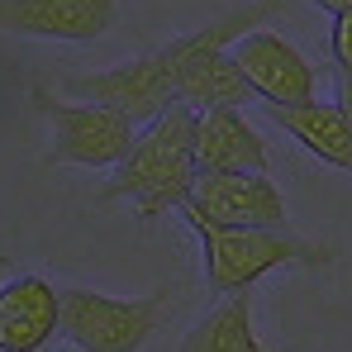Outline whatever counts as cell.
I'll use <instances>...</instances> for the list:
<instances>
[{
  "label": "cell",
  "instance_id": "8",
  "mask_svg": "<svg viewBox=\"0 0 352 352\" xmlns=\"http://www.w3.org/2000/svg\"><path fill=\"white\" fill-rule=\"evenodd\" d=\"M119 24V0H0V34L96 43Z\"/></svg>",
  "mask_w": 352,
  "mask_h": 352
},
{
  "label": "cell",
  "instance_id": "4",
  "mask_svg": "<svg viewBox=\"0 0 352 352\" xmlns=\"http://www.w3.org/2000/svg\"><path fill=\"white\" fill-rule=\"evenodd\" d=\"M162 329V295L124 300L86 286L58 291V333L76 352H138Z\"/></svg>",
  "mask_w": 352,
  "mask_h": 352
},
{
  "label": "cell",
  "instance_id": "5",
  "mask_svg": "<svg viewBox=\"0 0 352 352\" xmlns=\"http://www.w3.org/2000/svg\"><path fill=\"white\" fill-rule=\"evenodd\" d=\"M34 105L53 124V148L43 157L53 167L58 162L62 167H119V157L133 143V124L100 100L72 105V100H58L53 91L34 86Z\"/></svg>",
  "mask_w": 352,
  "mask_h": 352
},
{
  "label": "cell",
  "instance_id": "15",
  "mask_svg": "<svg viewBox=\"0 0 352 352\" xmlns=\"http://www.w3.org/2000/svg\"><path fill=\"white\" fill-rule=\"evenodd\" d=\"M333 86H338V96H333V105L348 115V124H352V72H333Z\"/></svg>",
  "mask_w": 352,
  "mask_h": 352
},
{
  "label": "cell",
  "instance_id": "3",
  "mask_svg": "<svg viewBox=\"0 0 352 352\" xmlns=\"http://www.w3.org/2000/svg\"><path fill=\"white\" fill-rule=\"evenodd\" d=\"M181 214L190 219V229L200 238L205 286L214 295L252 291L262 276H272L281 267H329L333 262V248L309 243L291 229H219V224H205L190 210H181Z\"/></svg>",
  "mask_w": 352,
  "mask_h": 352
},
{
  "label": "cell",
  "instance_id": "9",
  "mask_svg": "<svg viewBox=\"0 0 352 352\" xmlns=\"http://www.w3.org/2000/svg\"><path fill=\"white\" fill-rule=\"evenodd\" d=\"M267 167H272L267 138L248 124L243 110H205V115H195V172L267 176Z\"/></svg>",
  "mask_w": 352,
  "mask_h": 352
},
{
  "label": "cell",
  "instance_id": "11",
  "mask_svg": "<svg viewBox=\"0 0 352 352\" xmlns=\"http://www.w3.org/2000/svg\"><path fill=\"white\" fill-rule=\"evenodd\" d=\"M267 119L286 129L300 148H309L319 162L352 172V124L333 100H305V105H267Z\"/></svg>",
  "mask_w": 352,
  "mask_h": 352
},
{
  "label": "cell",
  "instance_id": "2",
  "mask_svg": "<svg viewBox=\"0 0 352 352\" xmlns=\"http://www.w3.org/2000/svg\"><path fill=\"white\" fill-rule=\"evenodd\" d=\"M190 181H195V110L172 105L157 119H148L143 133H133L110 186L96 190V205L133 200L138 219L153 224L167 210H181Z\"/></svg>",
  "mask_w": 352,
  "mask_h": 352
},
{
  "label": "cell",
  "instance_id": "14",
  "mask_svg": "<svg viewBox=\"0 0 352 352\" xmlns=\"http://www.w3.org/2000/svg\"><path fill=\"white\" fill-rule=\"evenodd\" d=\"M333 67L352 72V10L333 14Z\"/></svg>",
  "mask_w": 352,
  "mask_h": 352
},
{
  "label": "cell",
  "instance_id": "1",
  "mask_svg": "<svg viewBox=\"0 0 352 352\" xmlns=\"http://www.w3.org/2000/svg\"><path fill=\"white\" fill-rule=\"evenodd\" d=\"M276 10H281V0H248V5L219 14L214 24H205V29H195V34H181V38L153 48V53H143V58L119 62V67H110V72L67 76L62 86H67L72 96H91V100L119 110L129 124H148V119H157L162 110L176 105V86H181V76H186L190 62L205 58V53L234 48L243 34L262 29Z\"/></svg>",
  "mask_w": 352,
  "mask_h": 352
},
{
  "label": "cell",
  "instance_id": "13",
  "mask_svg": "<svg viewBox=\"0 0 352 352\" xmlns=\"http://www.w3.org/2000/svg\"><path fill=\"white\" fill-rule=\"evenodd\" d=\"M248 96H252V91H248V81L238 76L229 48L195 58L186 67L181 86H176V105H186V110H195V115H205V110H243Z\"/></svg>",
  "mask_w": 352,
  "mask_h": 352
},
{
  "label": "cell",
  "instance_id": "17",
  "mask_svg": "<svg viewBox=\"0 0 352 352\" xmlns=\"http://www.w3.org/2000/svg\"><path fill=\"white\" fill-rule=\"evenodd\" d=\"M5 272H10V257H0V286H5Z\"/></svg>",
  "mask_w": 352,
  "mask_h": 352
},
{
  "label": "cell",
  "instance_id": "16",
  "mask_svg": "<svg viewBox=\"0 0 352 352\" xmlns=\"http://www.w3.org/2000/svg\"><path fill=\"white\" fill-rule=\"evenodd\" d=\"M319 10H329V14H343V10H352V0H314Z\"/></svg>",
  "mask_w": 352,
  "mask_h": 352
},
{
  "label": "cell",
  "instance_id": "10",
  "mask_svg": "<svg viewBox=\"0 0 352 352\" xmlns=\"http://www.w3.org/2000/svg\"><path fill=\"white\" fill-rule=\"evenodd\" d=\"M58 338V286L14 276L0 286V352H43Z\"/></svg>",
  "mask_w": 352,
  "mask_h": 352
},
{
  "label": "cell",
  "instance_id": "7",
  "mask_svg": "<svg viewBox=\"0 0 352 352\" xmlns=\"http://www.w3.org/2000/svg\"><path fill=\"white\" fill-rule=\"evenodd\" d=\"M229 58H234L238 76L248 81V91L262 96L267 105H305L319 91L314 62L305 58L286 34H276V29L243 34L234 48H229Z\"/></svg>",
  "mask_w": 352,
  "mask_h": 352
},
{
  "label": "cell",
  "instance_id": "12",
  "mask_svg": "<svg viewBox=\"0 0 352 352\" xmlns=\"http://www.w3.org/2000/svg\"><path fill=\"white\" fill-rule=\"evenodd\" d=\"M181 352H276L257 338L252 324V291L224 295L205 319H195L181 338Z\"/></svg>",
  "mask_w": 352,
  "mask_h": 352
},
{
  "label": "cell",
  "instance_id": "6",
  "mask_svg": "<svg viewBox=\"0 0 352 352\" xmlns=\"http://www.w3.org/2000/svg\"><path fill=\"white\" fill-rule=\"evenodd\" d=\"M181 210L219 229H286V195L272 176L252 172H195Z\"/></svg>",
  "mask_w": 352,
  "mask_h": 352
}]
</instances>
